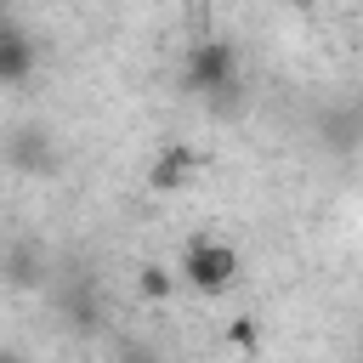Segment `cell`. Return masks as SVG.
I'll return each instance as SVG.
<instances>
[{"label":"cell","mask_w":363,"mask_h":363,"mask_svg":"<svg viewBox=\"0 0 363 363\" xmlns=\"http://www.w3.org/2000/svg\"><path fill=\"white\" fill-rule=\"evenodd\" d=\"M357 125H363V108H357Z\"/></svg>","instance_id":"cell-9"},{"label":"cell","mask_w":363,"mask_h":363,"mask_svg":"<svg viewBox=\"0 0 363 363\" xmlns=\"http://www.w3.org/2000/svg\"><path fill=\"white\" fill-rule=\"evenodd\" d=\"M193 85L199 91H227L233 85V45H221V40L199 45L193 51Z\"/></svg>","instance_id":"cell-2"},{"label":"cell","mask_w":363,"mask_h":363,"mask_svg":"<svg viewBox=\"0 0 363 363\" xmlns=\"http://www.w3.org/2000/svg\"><path fill=\"white\" fill-rule=\"evenodd\" d=\"M28 62H34V45L17 28H0V79H23Z\"/></svg>","instance_id":"cell-3"},{"label":"cell","mask_w":363,"mask_h":363,"mask_svg":"<svg viewBox=\"0 0 363 363\" xmlns=\"http://www.w3.org/2000/svg\"><path fill=\"white\" fill-rule=\"evenodd\" d=\"M6 278H11V284H34V278H40V261H34V250H28V244L6 250Z\"/></svg>","instance_id":"cell-6"},{"label":"cell","mask_w":363,"mask_h":363,"mask_svg":"<svg viewBox=\"0 0 363 363\" xmlns=\"http://www.w3.org/2000/svg\"><path fill=\"white\" fill-rule=\"evenodd\" d=\"M0 363H23V357H17V352H0Z\"/></svg>","instance_id":"cell-8"},{"label":"cell","mask_w":363,"mask_h":363,"mask_svg":"<svg viewBox=\"0 0 363 363\" xmlns=\"http://www.w3.org/2000/svg\"><path fill=\"white\" fill-rule=\"evenodd\" d=\"M238 278V250L221 238H193L182 250V284H193L199 295H221Z\"/></svg>","instance_id":"cell-1"},{"label":"cell","mask_w":363,"mask_h":363,"mask_svg":"<svg viewBox=\"0 0 363 363\" xmlns=\"http://www.w3.org/2000/svg\"><path fill=\"white\" fill-rule=\"evenodd\" d=\"M187 176H193V153H187V147H164L159 164H153V187L170 193V187H182Z\"/></svg>","instance_id":"cell-4"},{"label":"cell","mask_w":363,"mask_h":363,"mask_svg":"<svg viewBox=\"0 0 363 363\" xmlns=\"http://www.w3.org/2000/svg\"><path fill=\"white\" fill-rule=\"evenodd\" d=\"M11 153H17V164H28V170H45V164H51V147H45L40 130H23V142H17Z\"/></svg>","instance_id":"cell-5"},{"label":"cell","mask_w":363,"mask_h":363,"mask_svg":"<svg viewBox=\"0 0 363 363\" xmlns=\"http://www.w3.org/2000/svg\"><path fill=\"white\" fill-rule=\"evenodd\" d=\"M142 289H147V295H164V289H170L164 267H142Z\"/></svg>","instance_id":"cell-7"}]
</instances>
